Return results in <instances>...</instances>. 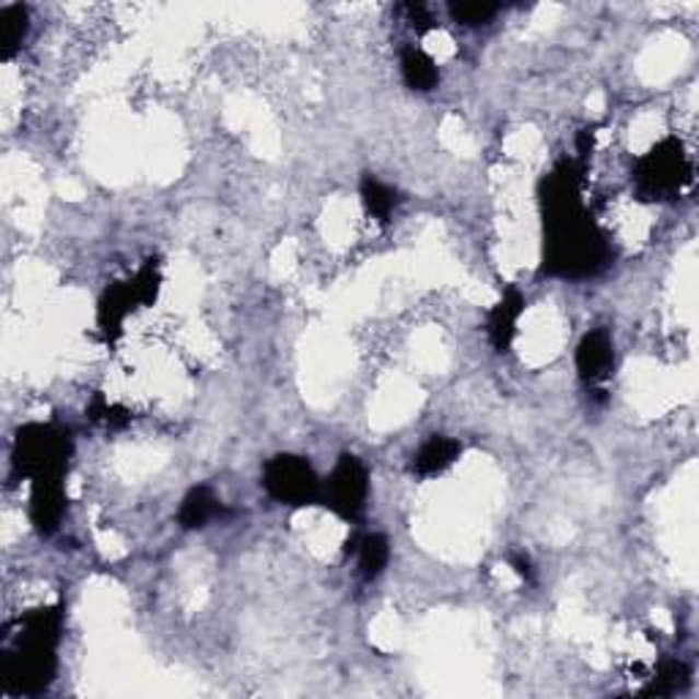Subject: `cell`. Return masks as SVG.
Segmentation results:
<instances>
[{"instance_id":"cell-1","label":"cell","mask_w":699,"mask_h":699,"mask_svg":"<svg viewBox=\"0 0 699 699\" xmlns=\"http://www.w3.org/2000/svg\"><path fill=\"white\" fill-rule=\"evenodd\" d=\"M582 164L560 162L541 184L544 224V271L552 277L585 279L609 266V246L582 211Z\"/></svg>"},{"instance_id":"cell-2","label":"cell","mask_w":699,"mask_h":699,"mask_svg":"<svg viewBox=\"0 0 699 699\" xmlns=\"http://www.w3.org/2000/svg\"><path fill=\"white\" fill-rule=\"evenodd\" d=\"M63 613L58 607L33 609L20 620L14 645L3 653V684L16 695H36L55 678V648Z\"/></svg>"},{"instance_id":"cell-3","label":"cell","mask_w":699,"mask_h":699,"mask_svg":"<svg viewBox=\"0 0 699 699\" xmlns=\"http://www.w3.org/2000/svg\"><path fill=\"white\" fill-rule=\"evenodd\" d=\"M71 456V434L49 423H27L16 432L11 462L20 476H63Z\"/></svg>"},{"instance_id":"cell-4","label":"cell","mask_w":699,"mask_h":699,"mask_svg":"<svg viewBox=\"0 0 699 699\" xmlns=\"http://www.w3.org/2000/svg\"><path fill=\"white\" fill-rule=\"evenodd\" d=\"M637 191L648 200H667L691 180V162L675 137L659 142L634 167Z\"/></svg>"},{"instance_id":"cell-5","label":"cell","mask_w":699,"mask_h":699,"mask_svg":"<svg viewBox=\"0 0 699 699\" xmlns=\"http://www.w3.org/2000/svg\"><path fill=\"white\" fill-rule=\"evenodd\" d=\"M263 487L273 500L284 505H315L323 498V484L304 456L279 454L273 456L263 473Z\"/></svg>"},{"instance_id":"cell-6","label":"cell","mask_w":699,"mask_h":699,"mask_svg":"<svg viewBox=\"0 0 699 699\" xmlns=\"http://www.w3.org/2000/svg\"><path fill=\"white\" fill-rule=\"evenodd\" d=\"M159 284H162L159 263L151 260L135 279L115 284L113 290L104 293L102 304H98V328H102L104 337H107L109 342L118 337L124 321L137 310V306L156 301Z\"/></svg>"},{"instance_id":"cell-7","label":"cell","mask_w":699,"mask_h":699,"mask_svg":"<svg viewBox=\"0 0 699 699\" xmlns=\"http://www.w3.org/2000/svg\"><path fill=\"white\" fill-rule=\"evenodd\" d=\"M323 498L328 500V505H331L342 520L356 522L358 516L363 514L369 498V473L358 456H339L337 467H334L331 478H328V487L323 489Z\"/></svg>"},{"instance_id":"cell-8","label":"cell","mask_w":699,"mask_h":699,"mask_svg":"<svg viewBox=\"0 0 699 699\" xmlns=\"http://www.w3.org/2000/svg\"><path fill=\"white\" fill-rule=\"evenodd\" d=\"M66 511L63 476H44L33 481L31 522L42 536H53L60 527Z\"/></svg>"},{"instance_id":"cell-9","label":"cell","mask_w":699,"mask_h":699,"mask_svg":"<svg viewBox=\"0 0 699 699\" xmlns=\"http://www.w3.org/2000/svg\"><path fill=\"white\" fill-rule=\"evenodd\" d=\"M615 366V348L613 339L604 328L585 334L576 348V372L585 383H604L613 374Z\"/></svg>"},{"instance_id":"cell-10","label":"cell","mask_w":699,"mask_h":699,"mask_svg":"<svg viewBox=\"0 0 699 699\" xmlns=\"http://www.w3.org/2000/svg\"><path fill=\"white\" fill-rule=\"evenodd\" d=\"M522 312H525V295L520 290L509 288L505 290L503 301L489 312L487 321V334L489 342L498 352H509L516 337V323H520Z\"/></svg>"},{"instance_id":"cell-11","label":"cell","mask_w":699,"mask_h":699,"mask_svg":"<svg viewBox=\"0 0 699 699\" xmlns=\"http://www.w3.org/2000/svg\"><path fill=\"white\" fill-rule=\"evenodd\" d=\"M462 454V445L456 443V440L451 438H440V434H434V438H429L427 443L421 445V451L416 454V462H412V473L416 476H438V473L448 470L451 465H454L456 459H459Z\"/></svg>"},{"instance_id":"cell-12","label":"cell","mask_w":699,"mask_h":699,"mask_svg":"<svg viewBox=\"0 0 699 699\" xmlns=\"http://www.w3.org/2000/svg\"><path fill=\"white\" fill-rule=\"evenodd\" d=\"M222 500L213 494L211 487H195L180 503L178 522L186 531H195V527H206L208 522L222 516Z\"/></svg>"},{"instance_id":"cell-13","label":"cell","mask_w":699,"mask_h":699,"mask_svg":"<svg viewBox=\"0 0 699 699\" xmlns=\"http://www.w3.org/2000/svg\"><path fill=\"white\" fill-rule=\"evenodd\" d=\"M401 77L412 91H432L440 80V71L427 53L407 47L401 53Z\"/></svg>"},{"instance_id":"cell-14","label":"cell","mask_w":699,"mask_h":699,"mask_svg":"<svg viewBox=\"0 0 699 699\" xmlns=\"http://www.w3.org/2000/svg\"><path fill=\"white\" fill-rule=\"evenodd\" d=\"M361 200L363 208L369 211V217H374L377 222H388L391 213L399 206V195H396L388 184L372 178V175H366V178L361 180Z\"/></svg>"},{"instance_id":"cell-15","label":"cell","mask_w":699,"mask_h":699,"mask_svg":"<svg viewBox=\"0 0 699 699\" xmlns=\"http://www.w3.org/2000/svg\"><path fill=\"white\" fill-rule=\"evenodd\" d=\"M391 560V547L388 538L380 536V533H372V536H363L361 544H358V569H361V576L366 582L377 580L385 571Z\"/></svg>"},{"instance_id":"cell-16","label":"cell","mask_w":699,"mask_h":699,"mask_svg":"<svg viewBox=\"0 0 699 699\" xmlns=\"http://www.w3.org/2000/svg\"><path fill=\"white\" fill-rule=\"evenodd\" d=\"M27 36V11L25 5H5L0 11V53L9 60L20 49Z\"/></svg>"},{"instance_id":"cell-17","label":"cell","mask_w":699,"mask_h":699,"mask_svg":"<svg viewBox=\"0 0 699 699\" xmlns=\"http://www.w3.org/2000/svg\"><path fill=\"white\" fill-rule=\"evenodd\" d=\"M686 684H689V667H686L684 662H678V659H667V662L659 667L648 695H675V691L684 689Z\"/></svg>"},{"instance_id":"cell-18","label":"cell","mask_w":699,"mask_h":699,"mask_svg":"<svg viewBox=\"0 0 699 699\" xmlns=\"http://www.w3.org/2000/svg\"><path fill=\"white\" fill-rule=\"evenodd\" d=\"M448 14L451 20L459 22V25L476 27V25H487V22L498 14V5L484 3V0H462V3L448 5Z\"/></svg>"},{"instance_id":"cell-19","label":"cell","mask_w":699,"mask_h":699,"mask_svg":"<svg viewBox=\"0 0 699 699\" xmlns=\"http://www.w3.org/2000/svg\"><path fill=\"white\" fill-rule=\"evenodd\" d=\"M405 11H407V16H410L412 25L429 27V22H432V16H429L427 5H421V3H407Z\"/></svg>"},{"instance_id":"cell-20","label":"cell","mask_w":699,"mask_h":699,"mask_svg":"<svg viewBox=\"0 0 699 699\" xmlns=\"http://www.w3.org/2000/svg\"><path fill=\"white\" fill-rule=\"evenodd\" d=\"M511 563H514L516 574H520L522 580H525V582L533 580V566H531V560L522 558V555H511Z\"/></svg>"}]
</instances>
